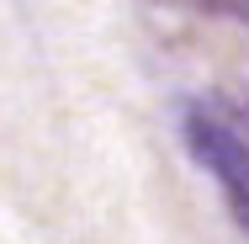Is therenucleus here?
I'll use <instances>...</instances> for the list:
<instances>
[{"instance_id":"2","label":"nucleus","mask_w":249,"mask_h":244,"mask_svg":"<svg viewBox=\"0 0 249 244\" xmlns=\"http://www.w3.org/2000/svg\"><path fill=\"white\" fill-rule=\"evenodd\" d=\"M207 11H217V16H233V21H249V0H196Z\"/></svg>"},{"instance_id":"3","label":"nucleus","mask_w":249,"mask_h":244,"mask_svg":"<svg viewBox=\"0 0 249 244\" xmlns=\"http://www.w3.org/2000/svg\"><path fill=\"white\" fill-rule=\"evenodd\" d=\"M228 207H233L239 228H249V191H228Z\"/></svg>"},{"instance_id":"1","label":"nucleus","mask_w":249,"mask_h":244,"mask_svg":"<svg viewBox=\"0 0 249 244\" xmlns=\"http://www.w3.org/2000/svg\"><path fill=\"white\" fill-rule=\"evenodd\" d=\"M186 144H191V154H196L212 175L228 181V191H249V144L233 128H223V122L207 117V112H191V117H186Z\"/></svg>"},{"instance_id":"4","label":"nucleus","mask_w":249,"mask_h":244,"mask_svg":"<svg viewBox=\"0 0 249 244\" xmlns=\"http://www.w3.org/2000/svg\"><path fill=\"white\" fill-rule=\"evenodd\" d=\"M239 117H244V122H249V96H244V101H239Z\"/></svg>"}]
</instances>
